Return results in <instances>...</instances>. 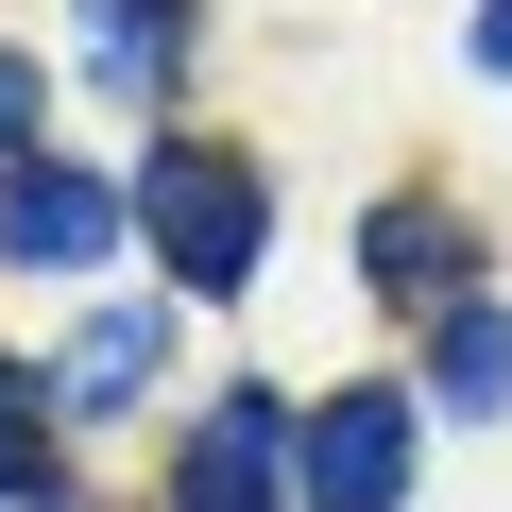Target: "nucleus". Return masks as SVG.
Wrapping results in <instances>:
<instances>
[{
    "label": "nucleus",
    "instance_id": "obj_6",
    "mask_svg": "<svg viewBox=\"0 0 512 512\" xmlns=\"http://www.w3.org/2000/svg\"><path fill=\"white\" fill-rule=\"evenodd\" d=\"M86 52H103V86H171V52H188V0H86Z\"/></svg>",
    "mask_w": 512,
    "mask_h": 512
},
{
    "label": "nucleus",
    "instance_id": "obj_4",
    "mask_svg": "<svg viewBox=\"0 0 512 512\" xmlns=\"http://www.w3.org/2000/svg\"><path fill=\"white\" fill-rule=\"evenodd\" d=\"M103 239H120V188L103 171H18V188H0V256H18V274H86Z\"/></svg>",
    "mask_w": 512,
    "mask_h": 512
},
{
    "label": "nucleus",
    "instance_id": "obj_1",
    "mask_svg": "<svg viewBox=\"0 0 512 512\" xmlns=\"http://www.w3.org/2000/svg\"><path fill=\"white\" fill-rule=\"evenodd\" d=\"M137 239L171 256L188 291H239V274H256V239H274L256 154H222V137H154V154H137Z\"/></svg>",
    "mask_w": 512,
    "mask_h": 512
},
{
    "label": "nucleus",
    "instance_id": "obj_5",
    "mask_svg": "<svg viewBox=\"0 0 512 512\" xmlns=\"http://www.w3.org/2000/svg\"><path fill=\"white\" fill-rule=\"evenodd\" d=\"M154 376H171V325H154V308H103V325L69 342V410H137Z\"/></svg>",
    "mask_w": 512,
    "mask_h": 512
},
{
    "label": "nucleus",
    "instance_id": "obj_8",
    "mask_svg": "<svg viewBox=\"0 0 512 512\" xmlns=\"http://www.w3.org/2000/svg\"><path fill=\"white\" fill-rule=\"evenodd\" d=\"M376 291H461V239L393 205V222H376Z\"/></svg>",
    "mask_w": 512,
    "mask_h": 512
},
{
    "label": "nucleus",
    "instance_id": "obj_2",
    "mask_svg": "<svg viewBox=\"0 0 512 512\" xmlns=\"http://www.w3.org/2000/svg\"><path fill=\"white\" fill-rule=\"evenodd\" d=\"M410 461H427V427H410L393 376L308 410V512H410Z\"/></svg>",
    "mask_w": 512,
    "mask_h": 512
},
{
    "label": "nucleus",
    "instance_id": "obj_3",
    "mask_svg": "<svg viewBox=\"0 0 512 512\" xmlns=\"http://www.w3.org/2000/svg\"><path fill=\"white\" fill-rule=\"evenodd\" d=\"M308 478V427L274 410V393H222L205 427H188V478H171V512H274Z\"/></svg>",
    "mask_w": 512,
    "mask_h": 512
},
{
    "label": "nucleus",
    "instance_id": "obj_7",
    "mask_svg": "<svg viewBox=\"0 0 512 512\" xmlns=\"http://www.w3.org/2000/svg\"><path fill=\"white\" fill-rule=\"evenodd\" d=\"M444 410H512V325H495V308L444 325Z\"/></svg>",
    "mask_w": 512,
    "mask_h": 512
},
{
    "label": "nucleus",
    "instance_id": "obj_9",
    "mask_svg": "<svg viewBox=\"0 0 512 512\" xmlns=\"http://www.w3.org/2000/svg\"><path fill=\"white\" fill-rule=\"evenodd\" d=\"M35 478H52V427H35V376L0 359V495H35Z\"/></svg>",
    "mask_w": 512,
    "mask_h": 512
},
{
    "label": "nucleus",
    "instance_id": "obj_10",
    "mask_svg": "<svg viewBox=\"0 0 512 512\" xmlns=\"http://www.w3.org/2000/svg\"><path fill=\"white\" fill-rule=\"evenodd\" d=\"M0 154H35V69L0 52Z\"/></svg>",
    "mask_w": 512,
    "mask_h": 512
},
{
    "label": "nucleus",
    "instance_id": "obj_11",
    "mask_svg": "<svg viewBox=\"0 0 512 512\" xmlns=\"http://www.w3.org/2000/svg\"><path fill=\"white\" fill-rule=\"evenodd\" d=\"M478 69H495V86H512V0H478Z\"/></svg>",
    "mask_w": 512,
    "mask_h": 512
}]
</instances>
